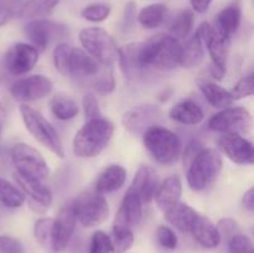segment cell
<instances>
[{"label":"cell","mask_w":254,"mask_h":253,"mask_svg":"<svg viewBox=\"0 0 254 253\" xmlns=\"http://www.w3.org/2000/svg\"><path fill=\"white\" fill-rule=\"evenodd\" d=\"M181 47L179 40L169 34H158L140 46V62L143 68L170 71L180 66Z\"/></svg>","instance_id":"1"},{"label":"cell","mask_w":254,"mask_h":253,"mask_svg":"<svg viewBox=\"0 0 254 253\" xmlns=\"http://www.w3.org/2000/svg\"><path fill=\"white\" fill-rule=\"evenodd\" d=\"M197 86L200 88L201 93L206 98V101L213 108L225 109L228 108L233 103V99L230 91L225 89L222 86L216 83V82L210 81V79L201 78L197 81Z\"/></svg>","instance_id":"23"},{"label":"cell","mask_w":254,"mask_h":253,"mask_svg":"<svg viewBox=\"0 0 254 253\" xmlns=\"http://www.w3.org/2000/svg\"><path fill=\"white\" fill-rule=\"evenodd\" d=\"M210 73L211 76L213 77L215 79H222L226 74V69L225 68H221V67L216 66V64L210 63Z\"/></svg>","instance_id":"51"},{"label":"cell","mask_w":254,"mask_h":253,"mask_svg":"<svg viewBox=\"0 0 254 253\" xmlns=\"http://www.w3.org/2000/svg\"><path fill=\"white\" fill-rule=\"evenodd\" d=\"M203 59H205V44L195 34L181 47L180 66L189 69L195 68L202 63Z\"/></svg>","instance_id":"29"},{"label":"cell","mask_w":254,"mask_h":253,"mask_svg":"<svg viewBox=\"0 0 254 253\" xmlns=\"http://www.w3.org/2000/svg\"><path fill=\"white\" fill-rule=\"evenodd\" d=\"M0 134H1V122H0Z\"/></svg>","instance_id":"53"},{"label":"cell","mask_w":254,"mask_h":253,"mask_svg":"<svg viewBox=\"0 0 254 253\" xmlns=\"http://www.w3.org/2000/svg\"><path fill=\"white\" fill-rule=\"evenodd\" d=\"M156 240L166 250H175L178 247V236L168 226H159L156 228Z\"/></svg>","instance_id":"43"},{"label":"cell","mask_w":254,"mask_h":253,"mask_svg":"<svg viewBox=\"0 0 254 253\" xmlns=\"http://www.w3.org/2000/svg\"><path fill=\"white\" fill-rule=\"evenodd\" d=\"M135 12H136V5L134 1H130L127 4L126 10H124V25L126 26H130L135 20Z\"/></svg>","instance_id":"47"},{"label":"cell","mask_w":254,"mask_h":253,"mask_svg":"<svg viewBox=\"0 0 254 253\" xmlns=\"http://www.w3.org/2000/svg\"><path fill=\"white\" fill-rule=\"evenodd\" d=\"M141 136L145 149L159 164L171 165L181 158L183 141L170 129L163 126H154Z\"/></svg>","instance_id":"3"},{"label":"cell","mask_w":254,"mask_h":253,"mask_svg":"<svg viewBox=\"0 0 254 253\" xmlns=\"http://www.w3.org/2000/svg\"><path fill=\"white\" fill-rule=\"evenodd\" d=\"M84 51L99 64L112 67L118 61V47L113 37L102 27H84L78 34Z\"/></svg>","instance_id":"6"},{"label":"cell","mask_w":254,"mask_h":253,"mask_svg":"<svg viewBox=\"0 0 254 253\" xmlns=\"http://www.w3.org/2000/svg\"><path fill=\"white\" fill-rule=\"evenodd\" d=\"M72 205L77 221L84 228H94L102 225L111 212L107 198L96 189L79 193L76 200L72 201Z\"/></svg>","instance_id":"7"},{"label":"cell","mask_w":254,"mask_h":253,"mask_svg":"<svg viewBox=\"0 0 254 253\" xmlns=\"http://www.w3.org/2000/svg\"><path fill=\"white\" fill-rule=\"evenodd\" d=\"M230 253H254L252 241L243 233H237L228 240Z\"/></svg>","instance_id":"42"},{"label":"cell","mask_w":254,"mask_h":253,"mask_svg":"<svg viewBox=\"0 0 254 253\" xmlns=\"http://www.w3.org/2000/svg\"><path fill=\"white\" fill-rule=\"evenodd\" d=\"M82 107H83L84 116L87 117V119H97L102 118V112L99 108L98 99L96 98V96L92 93L84 94L83 98H82Z\"/></svg>","instance_id":"44"},{"label":"cell","mask_w":254,"mask_h":253,"mask_svg":"<svg viewBox=\"0 0 254 253\" xmlns=\"http://www.w3.org/2000/svg\"><path fill=\"white\" fill-rule=\"evenodd\" d=\"M4 117H5V109H4V107H2V104L0 103V122L4 119Z\"/></svg>","instance_id":"52"},{"label":"cell","mask_w":254,"mask_h":253,"mask_svg":"<svg viewBox=\"0 0 254 253\" xmlns=\"http://www.w3.org/2000/svg\"><path fill=\"white\" fill-rule=\"evenodd\" d=\"M140 46L141 42H130L118 49V62L128 78H135L144 69L140 62Z\"/></svg>","instance_id":"22"},{"label":"cell","mask_w":254,"mask_h":253,"mask_svg":"<svg viewBox=\"0 0 254 253\" xmlns=\"http://www.w3.org/2000/svg\"><path fill=\"white\" fill-rule=\"evenodd\" d=\"M169 117L174 122H178L180 124L196 126V124L201 123L203 121L205 114H203L202 108L196 102L191 101V99H186V101L175 104L169 111Z\"/></svg>","instance_id":"24"},{"label":"cell","mask_w":254,"mask_h":253,"mask_svg":"<svg viewBox=\"0 0 254 253\" xmlns=\"http://www.w3.org/2000/svg\"><path fill=\"white\" fill-rule=\"evenodd\" d=\"M10 155L17 173L41 181L49 176V165L41 153L34 146L26 143H17L11 148Z\"/></svg>","instance_id":"8"},{"label":"cell","mask_w":254,"mask_h":253,"mask_svg":"<svg viewBox=\"0 0 254 253\" xmlns=\"http://www.w3.org/2000/svg\"><path fill=\"white\" fill-rule=\"evenodd\" d=\"M52 92V82L45 74H32L25 78L17 79L10 88L12 98L21 103L39 101L50 96Z\"/></svg>","instance_id":"12"},{"label":"cell","mask_w":254,"mask_h":253,"mask_svg":"<svg viewBox=\"0 0 254 253\" xmlns=\"http://www.w3.org/2000/svg\"><path fill=\"white\" fill-rule=\"evenodd\" d=\"M60 1L61 0H25L16 15L20 19H45L54 11Z\"/></svg>","instance_id":"30"},{"label":"cell","mask_w":254,"mask_h":253,"mask_svg":"<svg viewBox=\"0 0 254 253\" xmlns=\"http://www.w3.org/2000/svg\"><path fill=\"white\" fill-rule=\"evenodd\" d=\"M25 34L37 51L44 52L54 40L66 36L68 34V29L64 25L50 20L35 19L26 24Z\"/></svg>","instance_id":"11"},{"label":"cell","mask_w":254,"mask_h":253,"mask_svg":"<svg viewBox=\"0 0 254 253\" xmlns=\"http://www.w3.org/2000/svg\"><path fill=\"white\" fill-rule=\"evenodd\" d=\"M89 253H112L111 240L106 232L98 230L92 235Z\"/></svg>","instance_id":"41"},{"label":"cell","mask_w":254,"mask_h":253,"mask_svg":"<svg viewBox=\"0 0 254 253\" xmlns=\"http://www.w3.org/2000/svg\"><path fill=\"white\" fill-rule=\"evenodd\" d=\"M221 170L222 154L215 148H202L188 165L186 180L192 190H205L215 183Z\"/></svg>","instance_id":"4"},{"label":"cell","mask_w":254,"mask_h":253,"mask_svg":"<svg viewBox=\"0 0 254 253\" xmlns=\"http://www.w3.org/2000/svg\"><path fill=\"white\" fill-rule=\"evenodd\" d=\"M109 240H111L112 253H126L134 245L135 237L131 228L113 225Z\"/></svg>","instance_id":"33"},{"label":"cell","mask_w":254,"mask_h":253,"mask_svg":"<svg viewBox=\"0 0 254 253\" xmlns=\"http://www.w3.org/2000/svg\"><path fill=\"white\" fill-rule=\"evenodd\" d=\"M77 218L74 215L73 205L71 202L64 203L59 211V215L54 220V230H52V245L51 250L55 252H62L68 246L74 228H76Z\"/></svg>","instance_id":"16"},{"label":"cell","mask_w":254,"mask_h":253,"mask_svg":"<svg viewBox=\"0 0 254 253\" xmlns=\"http://www.w3.org/2000/svg\"><path fill=\"white\" fill-rule=\"evenodd\" d=\"M233 101L247 98L254 93V74L248 73L243 76L237 83L233 86L232 91L230 92Z\"/></svg>","instance_id":"40"},{"label":"cell","mask_w":254,"mask_h":253,"mask_svg":"<svg viewBox=\"0 0 254 253\" xmlns=\"http://www.w3.org/2000/svg\"><path fill=\"white\" fill-rule=\"evenodd\" d=\"M12 175H14L15 183L17 184L21 192L29 197L31 208H34L36 212H45L51 206L52 192L46 185L42 184L41 180L22 175V174L17 173V171H15Z\"/></svg>","instance_id":"14"},{"label":"cell","mask_w":254,"mask_h":253,"mask_svg":"<svg viewBox=\"0 0 254 253\" xmlns=\"http://www.w3.org/2000/svg\"><path fill=\"white\" fill-rule=\"evenodd\" d=\"M54 218L42 217L36 221L34 226V236L40 246L44 248H51Z\"/></svg>","instance_id":"38"},{"label":"cell","mask_w":254,"mask_h":253,"mask_svg":"<svg viewBox=\"0 0 254 253\" xmlns=\"http://www.w3.org/2000/svg\"><path fill=\"white\" fill-rule=\"evenodd\" d=\"M164 113L161 108L153 103L134 106L123 114L122 124L133 135H143L154 126H160Z\"/></svg>","instance_id":"10"},{"label":"cell","mask_w":254,"mask_h":253,"mask_svg":"<svg viewBox=\"0 0 254 253\" xmlns=\"http://www.w3.org/2000/svg\"><path fill=\"white\" fill-rule=\"evenodd\" d=\"M52 114L60 121H69L78 114L79 107L72 97L67 94H55L50 101Z\"/></svg>","instance_id":"31"},{"label":"cell","mask_w":254,"mask_h":253,"mask_svg":"<svg viewBox=\"0 0 254 253\" xmlns=\"http://www.w3.org/2000/svg\"><path fill=\"white\" fill-rule=\"evenodd\" d=\"M242 203L247 210L253 211L254 210V189L251 188L248 189L245 192L242 197Z\"/></svg>","instance_id":"49"},{"label":"cell","mask_w":254,"mask_h":253,"mask_svg":"<svg viewBox=\"0 0 254 253\" xmlns=\"http://www.w3.org/2000/svg\"><path fill=\"white\" fill-rule=\"evenodd\" d=\"M20 116L24 122L25 128L30 134L52 154L59 158H64V148L61 138L51 123L35 108L29 104L22 103L19 108Z\"/></svg>","instance_id":"5"},{"label":"cell","mask_w":254,"mask_h":253,"mask_svg":"<svg viewBox=\"0 0 254 253\" xmlns=\"http://www.w3.org/2000/svg\"><path fill=\"white\" fill-rule=\"evenodd\" d=\"M241 19H242V11H241L240 5H228L227 7L218 12L212 27L225 36L232 37V35L240 27Z\"/></svg>","instance_id":"27"},{"label":"cell","mask_w":254,"mask_h":253,"mask_svg":"<svg viewBox=\"0 0 254 253\" xmlns=\"http://www.w3.org/2000/svg\"><path fill=\"white\" fill-rule=\"evenodd\" d=\"M91 83L97 93L101 96H108V94L113 93L116 89V79H114L112 67L102 66Z\"/></svg>","instance_id":"36"},{"label":"cell","mask_w":254,"mask_h":253,"mask_svg":"<svg viewBox=\"0 0 254 253\" xmlns=\"http://www.w3.org/2000/svg\"><path fill=\"white\" fill-rule=\"evenodd\" d=\"M218 232H220L221 238L225 237L227 240H230L232 236L241 233L240 225L237 223V221H235L233 218H222V220L218 221V223L216 225Z\"/></svg>","instance_id":"45"},{"label":"cell","mask_w":254,"mask_h":253,"mask_svg":"<svg viewBox=\"0 0 254 253\" xmlns=\"http://www.w3.org/2000/svg\"><path fill=\"white\" fill-rule=\"evenodd\" d=\"M114 126L106 118L89 119L72 140V150L78 158H96L108 146Z\"/></svg>","instance_id":"2"},{"label":"cell","mask_w":254,"mask_h":253,"mask_svg":"<svg viewBox=\"0 0 254 253\" xmlns=\"http://www.w3.org/2000/svg\"><path fill=\"white\" fill-rule=\"evenodd\" d=\"M211 2L212 0H190L192 11L197 12V14H205L210 7Z\"/></svg>","instance_id":"48"},{"label":"cell","mask_w":254,"mask_h":253,"mask_svg":"<svg viewBox=\"0 0 254 253\" xmlns=\"http://www.w3.org/2000/svg\"><path fill=\"white\" fill-rule=\"evenodd\" d=\"M72 47L68 44L56 45L52 52V61H54L55 68L57 69L62 76H69V60H71Z\"/></svg>","instance_id":"37"},{"label":"cell","mask_w":254,"mask_h":253,"mask_svg":"<svg viewBox=\"0 0 254 253\" xmlns=\"http://www.w3.org/2000/svg\"><path fill=\"white\" fill-rule=\"evenodd\" d=\"M143 216V202L135 193L127 190L123 201L121 203L113 225L123 226L133 230L134 226L138 225Z\"/></svg>","instance_id":"20"},{"label":"cell","mask_w":254,"mask_h":253,"mask_svg":"<svg viewBox=\"0 0 254 253\" xmlns=\"http://www.w3.org/2000/svg\"><path fill=\"white\" fill-rule=\"evenodd\" d=\"M102 64H99L92 56H89L84 50L72 49L71 60H69V76L79 81H88L96 77Z\"/></svg>","instance_id":"19"},{"label":"cell","mask_w":254,"mask_h":253,"mask_svg":"<svg viewBox=\"0 0 254 253\" xmlns=\"http://www.w3.org/2000/svg\"><path fill=\"white\" fill-rule=\"evenodd\" d=\"M198 212L186 202H178L171 210L164 213L166 221L181 232L189 233Z\"/></svg>","instance_id":"28"},{"label":"cell","mask_w":254,"mask_h":253,"mask_svg":"<svg viewBox=\"0 0 254 253\" xmlns=\"http://www.w3.org/2000/svg\"><path fill=\"white\" fill-rule=\"evenodd\" d=\"M218 151L240 165L253 164V144L240 134H222L217 140Z\"/></svg>","instance_id":"15"},{"label":"cell","mask_w":254,"mask_h":253,"mask_svg":"<svg viewBox=\"0 0 254 253\" xmlns=\"http://www.w3.org/2000/svg\"><path fill=\"white\" fill-rule=\"evenodd\" d=\"M26 196L21 192L19 188L0 178V202L9 208H17L24 205Z\"/></svg>","instance_id":"35"},{"label":"cell","mask_w":254,"mask_h":253,"mask_svg":"<svg viewBox=\"0 0 254 253\" xmlns=\"http://www.w3.org/2000/svg\"><path fill=\"white\" fill-rule=\"evenodd\" d=\"M127 180V170L121 165H109L108 168L102 171L101 175L97 179L94 189L101 193L113 192L119 190L124 185Z\"/></svg>","instance_id":"26"},{"label":"cell","mask_w":254,"mask_h":253,"mask_svg":"<svg viewBox=\"0 0 254 253\" xmlns=\"http://www.w3.org/2000/svg\"><path fill=\"white\" fill-rule=\"evenodd\" d=\"M205 46H207L208 54H210L211 57V63L226 69L228 61V55H230L231 37L220 34V32L216 31L212 27L211 36L208 37Z\"/></svg>","instance_id":"25"},{"label":"cell","mask_w":254,"mask_h":253,"mask_svg":"<svg viewBox=\"0 0 254 253\" xmlns=\"http://www.w3.org/2000/svg\"><path fill=\"white\" fill-rule=\"evenodd\" d=\"M39 54L40 52L32 45L17 42L12 45L5 54V67L15 76L26 74L37 64Z\"/></svg>","instance_id":"13"},{"label":"cell","mask_w":254,"mask_h":253,"mask_svg":"<svg viewBox=\"0 0 254 253\" xmlns=\"http://www.w3.org/2000/svg\"><path fill=\"white\" fill-rule=\"evenodd\" d=\"M181 192H183V183L180 176L171 175L159 184L154 195V200L159 210L163 213H166L176 203L180 202Z\"/></svg>","instance_id":"18"},{"label":"cell","mask_w":254,"mask_h":253,"mask_svg":"<svg viewBox=\"0 0 254 253\" xmlns=\"http://www.w3.org/2000/svg\"><path fill=\"white\" fill-rule=\"evenodd\" d=\"M158 186L159 178L156 171L149 165H140L131 180L128 191L135 193L140 198L143 205H145L154 198Z\"/></svg>","instance_id":"17"},{"label":"cell","mask_w":254,"mask_h":253,"mask_svg":"<svg viewBox=\"0 0 254 253\" xmlns=\"http://www.w3.org/2000/svg\"><path fill=\"white\" fill-rule=\"evenodd\" d=\"M15 14H16V12H15L14 10L0 5V27L4 26V25L6 24V22L9 21V20L11 19Z\"/></svg>","instance_id":"50"},{"label":"cell","mask_w":254,"mask_h":253,"mask_svg":"<svg viewBox=\"0 0 254 253\" xmlns=\"http://www.w3.org/2000/svg\"><path fill=\"white\" fill-rule=\"evenodd\" d=\"M193 21H195V15L193 11L190 9L183 10V11L179 12L176 15L175 19L171 21L170 25V34L173 37H175L176 40H183L185 37H188V35L190 34L191 29L193 26Z\"/></svg>","instance_id":"34"},{"label":"cell","mask_w":254,"mask_h":253,"mask_svg":"<svg viewBox=\"0 0 254 253\" xmlns=\"http://www.w3.org/2000/svg\"><path fill=\"white\" fill-rule=\"evenodd\" d=\"M111 15V6L103 2H94L87 5L81 11V16L91 22H102L107 20Z\"/></svg>","instance_id":"39"},{"label":"cell","mask_w":254,"mask_h":253,"mask_svg":"<svg viewBox=\"0 0 254 253\" xmlns=\"http://www.w3.org/2000/svg\"><path fill=\"white\" fill-rule=\"evenodd\" d=\"M168 14V7L161 2H155L143 7L138 14V22L144 29L153 30L163 24Z\"/></svg>","instance_id":"32"},{"label":"cell","mask_w":254,"mask_h":253,"mask_svg":"<svg viewBox=\"0 0 254 253\" xmlns=\"http://www.w3.org/2000/svg\"><path fill=\"white\" fill-rule=\"evenodd\" d=\"M190 233L198 245L202 246L203 248H208V250L216 248L222 241L217 227L207 217L200 215V213L193 221L190 228Z\"/></svg>","instance_id":"21"},{"label":"cell","mask_w":254,"mask_h":253,"mask_svg":"<svg viewBox=\"0 0 254 253\" xmlns=\"http://www.w3.org/2000/svg\"><path fill=\"white\" fill-rule=\"evenodd\" d=\"M24 246L11 236H0V253H24Z\"/></svg>","instance_id":"46"},{"label":"cell","mask_w":254,"mask_h":253,"mask_svg":"<svg viewBox=\"0 0 254 253\" xmlns=\"http://www.w3.org/2000/svg\"><path fill=\"white\" fill-rule=\"evenodd\" d=\"M252 114L243 107L225 108L213 114L208 121V128L222 134H247L252 128Z\"/></svg>","instance_id":"9"}]
</instances>
